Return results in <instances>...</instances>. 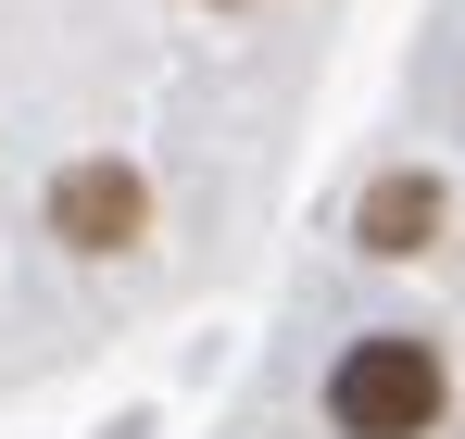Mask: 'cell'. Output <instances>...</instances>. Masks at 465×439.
<instances>
[{"label": "cell", "mask_w": 465, "mask_h": 439, "mask_svg": "<svg viewBox=\"0 0 465 439\" xmlns=\"http://www.w3.org/2000/svg\"><path fill=\"white\" fill-rule=\"evenodd\" d=\"M352 239L390 251V264H402V251H428V239H440V176H378V189L352 201Z\"/></svg>", "instance_id": "3"}, {"label": "cell", "mask_w": 465, "mask_h": 439, "mask_svg": "<svg viewBox=\"0 0 465 439\" xmlns=\"http://www.w3.org/2000/svg\"><path fill=\"white\" fill-rule=\"evenodd\" d=\"M440 402H453V376H440L428 339H402V327L352 339V352L327 365V427H340V439H428Z\"/></svg>", "instance_id": "1"}, {"label": "cell", "mask_w": 465, "mask_h": 439, "mask_svg": "<svg viewBox=\"0 0 465 439\" xmlns=\"http://www.w3.org/2000/svg\"><path fill=\"white\" fill-rule=\"evenodd\" d=\"M51 226H64L76 251H126V239L152 226V189H139L126 163H76V176H51Z\"/></svg>", "instance_id": "2"}]
</instances>
